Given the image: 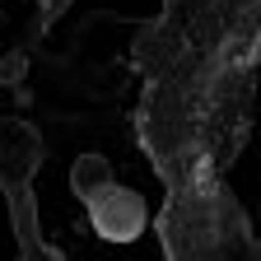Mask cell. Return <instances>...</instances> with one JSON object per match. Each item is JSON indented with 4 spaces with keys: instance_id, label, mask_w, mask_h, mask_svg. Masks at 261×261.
Returning <instances> with one entry per match:
<instances>
[{
    "instance_id": "cell-1",
    "label": "cell",
    "mask_w": 261,
    "mask_h": 261,
    "mask_svg": "<svg viewBox=\"0 0 261 261\" xmlns=\"http://www.w3.org/2000/svg\"><path fill=\"white\" fill-rule=\"evenodd\" d=\"M84 205H89V224H93L103 238H112V243H130V238L145 228V205H140V196L126 191V187H117L112 177L98 182V187L84 196Z\"/></svg>"
}]
</instances>
